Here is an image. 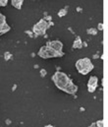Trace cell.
Instances as JSON below:
<instances>
[{
	"label": "cell",
	"instance_id": "5bb4252c",
	"mask_svg": "<svg viewBox=\"0 0 108 127\" xmlns=\"http://www.w3.org/2000/svg\"><path fill=\"white\" fill-rule=\"evenodd\" d=\"M98 30L99 31H103V24L102 23H99L98 24Z\"/></svg>",
	"mask_w": 108,
	"mask_h": 127
},
{
	"label": "cell",
	"instance_id": "5b68a950",
	"mask_svg": "<svg viewBox=\"0 0 108 127\" xmlns=\"http://www.w3.org/2000/svg\"><path fill=\"white\" fill-rule=\"evenodd\" d=\"M98 86V78L96 76H91L87 82V91L89 93H94Z\"/></svg>",
	"mask_w": 108,
	"mask_h": 127
},
{
	"label": "cell",
	"instance_id": "3957f363",
	"mask_svg": "<svg viewBox=\"0 0 108 127\" xmlns=\"http://www.w3.org/2000/svg\"><path fill=\"white\" fill-rule=\"evenodd\" d=\"M64 52L63 51H56L53 48L47 46L46 44L41 46L38 50V56L42 59H48V58H56V57H62L64 56Z\"/></svg>",
	"mask_w": 108,
	"mask_h": 127
},
{
	"label": "cell",
	"instance_id": "30bf717a",
	"mask_svg": "<svg viewBox=\"0 0 108 127\" xmlns=\"http://www.w3.org/2000/svg\"><path fill=\"white\" fill-rule=\"evenodd\" d=\"M66 15H67V10H66V9H60V10L58 11V17L62 18V17H64V16H66Z\"/></svg>",
	"mask_w": 108,
	"mask_h": 127
},
{
	"label": "cell",
	"instance_id": "277c9868",
	"mask_svg": "<svg viewBox=\"0 0 108 127\" xmlns=\"http://www.w3.org/2000/svg\"><path fill=\"white\" fill-rule=\"evenodd\" d=\"M52 24L51 23H48L45 19H41V20H39L37 23H36V25L34 26V28H33V32L34 33L36 34V35H43L46 31H47V29L51 26Z\"/></svg>",
	"mask_w": 108,
	"mask_h": 127
},
{
	"label": "cell",
	"instance_id": "6da1fadb",
	"mask_svg": "<svg viewBox=\"0 0 108 127\" xmlns=\"http://www.w3.org/2000/svg\"><path fill=\"white\" fill-rule=\"evenodd\" d=\"M52 81L56 88L59 90L69 94V95H75L78 92V86L74 84L72 79L64 72L57 71L52 75Z\"/></svg>",
	"mask_w": 108,
	"mask_h": 127
},
{
	"label": "cell",
	"instance_id": "7a4b0ae2",
	"mask_svg": "<svg viewBox=\"0 0 108 127\" xmlns=\"http://www.w3.org/2000/svg\"><path fill=\"white\" fill-rule=\"evenodd\" d=\"M75 65H76V68H77L78 72L80 74H82V75H87L94 68L91 60L89 58H87V57L81 58V59L77 60Z\"/></svg>",
	"mask_w": 108,
	"mask_h": 127
},
{
	"label": "cell",
	"instance_id": "2e32d148",
	"mask_svg": "<svg viewBox=\"0 0 108 127\" xmlns=\"http://www.w3.org/2000/svg\"><path fill=\"white\" fill-rule=\"evenodd\" d=\"M45 127H54L53 125H51V124H48V125H46Z\"/></svg>",
	"mask_w": 108,
	"mask_h": 127
},
{
	"label": "cell",
	"instance_id": "8992f818",
	"mask_svg": "<svg viewBox=\"0 0 108 127\" xmlns=\"http://www.w3.org/2000/svg\"><path fill=\"white\" fill-rule=\"evenodd\" d=\"M11 30L10 26L7 24V21H6V17L0 13V35L2 34H5L6 32H8Z\"/></svg>",
	"mask_w": 108,
	"mask_h": 127
},
{
	"label": "cell",
	"instance_id": "8fae6325",
	"mask_svg": "<svg viewBox=\"0 0 108 127\" xmlns=\"http://www.w3.org/2000/svg\"><path fill=\"white\" fill-rule=\"evenodd\" d=\"M86 32L88 34H96L97 33V30L94 29V28H90V29H87L86 30Z\"/></svg>",
	"mask_w": 108,
	"mask_h": 127
},
{
	"label": "cell",
	"instance_id": "7c38bea8",
	"mask_svg": "<svg viewBox=\"0 0 108 127\" xmlns=\"http://www.w3.org/2000/svg\"><path fill=\"white\" fill-rule=\"evenodd\" d=\"M95 126L96 127H103V120L102 119H99L95 122Z\"/></svg>",
	"mask_w": 108,
	"mask_h": 127
},
{
	"label": "cell",
	"instance_id": "4fadbf2b",
	"mask_svg": "<svg viewBox=\"0 0 108 127\" xmlns=\"http://www.w3.org/2000/svg\"><path fill=\"white\" fill-rule=\"evenodd\" d=\"M8 4V0H0V7H5Z\"/></svg>",
	"mask_w": 108,
	"mask_h": 127
},
{
	"label": "cell",
	"instance_id": "52a82bcc",
	"mask_svg": "<svg viewBox=\"0 0 108 127\" xmlns=\"http://www.w3.org/2000/svg\"><path fill=\"white\" fill-rule=\"evenodd\" d=\"M46 45L53 48L56 51H63V43L60 40H50L46 42Z\"/></svg>",
	"mask_w": 108,
	"mask_h": 127
},
{
	"label": "cell",
	"instance_id": "ba28073f",
	"mask_svg": "<svg viewBox=\"0 0 108 127\" xmlns=\"http://www.w3.org/2000/svg\"><path fill=\"white\" fill-rule=\"evenodd\" d=\"M83 47V41H82V38L80 36H77L76 39L74 40V43H73V48H77V49H80Z\"/></svg>",
	"mask_w": 108,
	"mask_h": 127
},
{
	"label": "cell",
	"instance_id": "9a60e30c",
	"mask_svg": "<svg viewBox=\"0 0 108 127\" xmlns=\"http://www.w3.org/2000/svg\"><path fill=\"white\" fill-rule=\"evenodd\" d=\"M88 127H95V123H92V124H90V126Z\"/></svg>",
	"mask_w": 108,
	"mask_h": 127
},
{
	"label": "cell",
	"instance_id": "9c48e42d",
	"mask_svg": "<svg viewBox=\"0 0 108 127\" xmlns=\"http://www.w3.org/2000/svg\"><path fill=\"white\" fill-rule=\"evenodd\" d=\"M11 3H12L13 7H15L18 10H21L23 3H24V0H11Z\"/></svg>",
	"mask_w": 108,
	"mask_h": 127
}]
</instances>
